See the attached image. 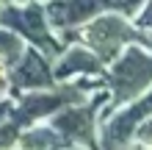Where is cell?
<instances>
[{"instance_id": "obj_1", "label": "cell", "mask_w": 152, "mask_h": 150, "mask_svg": "<svg viewBox=\"0 0 152 150\" xmlns=\"http://www.w3.org/2000/svg\"><path fill=\"white\" fill-rule=\"evenodd\" d=\"M152 81V58L144 56L138 47H130L122 56V61H116V67L111 69V83H113V103H122L138 95L144 86Z\"/></svg>"}, {"instance_id": "obj_2", "label": "cell", "mask_w": 152, "mask_h": 150, "mask_svg": "<svg viewBox=\"0 0 152 150\" xmlns=\"http://www.w3.org/2000/svg\"><path fill=\"white\" fill-rule=\"evenodd\" d=\"M0 25L17 31L20 36L31 39L33 45H39L44 53H56L58 50V42L50 36L47 31V20H44V11L39 6H25V8H17V6H3L0 8Z\"/></svg>"}, {"instance_id": "obj_3", "label": "cell", "mask_w": 152, "mask_h": 150, "mask_svg": "<svg viewBox=\"0 0 152 150\" xmlns=\"http://www.w3.org/2000/svg\"><path fill=\"white\" fill-rule=\"evenodd\" d=\"M138 3L141 0H122V3H116V0H53L44 14L50 17V22L56 25V28H72V25H80V22L97 17L100 11H105V8L133 11Z\"/></svg>"}, {"instance_id": "obj_4", "label": "cell", "mask_w": 152, "mask_h": 150, "mask_svg": "<svg viewBox=\"0 0 152 150\" xmlns=\"http://www.w3.org/2000/svg\"><path fill=\"white\" fill-rule=\"evenodd\" d=\"M133 39L149 42V39L141 36V33H136L127 22L122 20V17H116V14H105V17L94 20V22L86 28V42L100 53L102 58H111L113 53L119 50L122 42H133Z\"/></svg>"}, {"instance_id": "obj_5", "label": "cell", "mask_w": 152, "mask_h": 150, "mask_svg": "<svg viewBox=\"0 0 152 150\" xmlns=\"http://www.w3.org/2000/svg\"><path fill=\"white\" fill-rule=\"evenodd\" d=\"M91 122H94V106H75V109L61 111L53 120V128L58 131L66 142H86L91 145Z\"/></svg>"}, {"instance_id": "obj_6", "label": "cell", "mask_w": 152, "mask_h": 150, "mask_svg": "<svg viewBox=\"0 0 152 150\" xmlns=\"http://www.w3.org/2000/svg\"><path fill=\"white\" fill-rule=\"evenodd\" d=\"M80 100H83V92L80 89H61V92H53V95H31V98L22 100L17 122L33 120V117H44V114L56 111L61 106H75Z\"/></svg>"}, {"instance_id": "obj_7", "label": "cell", "mask_w": 152, "mask_h": 150, "mask_svg": "<svg viewBox=\"0 0 152 150\" xmlns=\"http://www.w3.org/2000/svg\"><path fill=\"white\" fill-rule=\"evenodd\" d=\"M152 109V95L149 98H144L141 103H136L133 109H127V111H119L116 117L105 125V131H102V142L105 145H122V142H127L130 139V134L136 131V122L144 117V114Z\"/></svg>"}, {"instance_id": "obj_8", "label": "cell", "mask_w": 152, "mask_h": 150, "mask_svg": "<svg viewBox=\"0 0 152 150\" xmlns=\"http://www.w3.org/2000/svg\"><path fill=\"white\" fill-rule=\"evenodd\" d=\"M14 81H17V86H28V89L39 86V89H44V86H50L53 72L36 50H28V53H22L20 64H14Z\"/></svg>"}, {"instance_id": "obj_9", "label": "cell", "mask_w": 152, "mask_h": 150, "mask_svg": "<svg viewBox=\"0 0 152 150\" xmlns=\"http://www.w3.org/2000/svg\"><path fill=\"white\" fill-rule=\"evenodd\" d=\"M75 72H100V58H97L94 53L83 50V47L66 50V56L58 61V67H56L53 75L61 81V78H69V75H75Z\"/></svg>"}, {"instance_id": "obj_10", "label": "cell", "mask_w": 152, "mask_h": 150, "mask_svg": "<svg viewBox=\"0 0 152 150\" xmlns=\"http://www.w3.org/2000/svg\"><path fill=\"white\" fill-rule=\"evenodd\" d=\"M61 142H66V139L56 128H33L20 139V145H25V147H50V145H61Z\"/></svg>"}, {"instance_id": "obj_11", "label": "cell", "mask_w": 152, "mask_h": 150, "mask_svg": "<svg viewBox=\"0 0 152 150\" xmlns=\"http://www.w3.org/2000/svg\"><path fill=\"white\" fill-rule=\"evenodd\" d=\"M22 39L17 31H0V58L11 61V64H17V58H22Z\"/></svg>"}, {"instance_id": "obj_12", "label": "cell", "mask_w": 152, "mask_h": 150, "mask_svg": "<svg viewBox=\"0 0 152 150\" xmlns=\"http://www.w3.org/2000/svg\"><path fill=\"white\" fill-rule=\"evenodd\" d=\"M17 134H20V122L0 125V147H11V145L17 142Z\"/></svg>"}, {"instance_id": "obj_13", "label": "cell", "mask_w": 152, "mask_h": 150, "mask_svg": "<svg viewBox=\"0 0 152 150\" xmlns=\"http://www.w3.org/2000/svg\"><path fill=\"white\" fill-rule=\"evenodd\" d=\"M138 139H141L144 145H152V120H149V122H144V125L138 128Z\"/></svg>"}, {"instance_id": "obj_14", "label": "cell", "mask_w": 152, "mask_h": 150, "mask_svg": "<svg viewBox=\"0 0 152 150\" xmlns=\"http://www.w3.org/2000/svg\"><path fill=\"white\" fill-rule=\"evenodd\" d=\"M141 22H144V25H152V3H149V8L144 11V17H141Z\"/></svg>"}, {"instance_id": "obj_15", "label": "cell", "mask_w": 152, "mask_h": 150, "mask_svg": "<svg viewBox=\"0 0 152 150\" xmlns=\"http://www.w3.org/2000/svg\"><path fill=\"white\" fill-rule=\"evenodd\" d=\"M8 86V81H6V69H3V64H0V92H3Z\"/></svg>"}, {"instance_id": "obj_16", "label": "cell", "mask_w": 152, "mask_h": 150, "mask_svg": "<svg viewBox=\"0 0 152 150\" xmlns=\"http://www.w3.org/2000/svg\"><path fill=\"white\" fill-rule=\"evenodd\" d=\"M8 114V106H0V117H6Z\"/></svg>"}]
</instances>
